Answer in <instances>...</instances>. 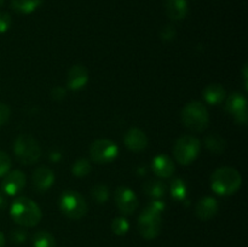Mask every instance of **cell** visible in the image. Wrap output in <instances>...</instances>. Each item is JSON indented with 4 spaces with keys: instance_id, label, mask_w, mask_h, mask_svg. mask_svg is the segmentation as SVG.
Segmentation results:
<instances>
[{
    "instance_id": "cell-28",
    "label": "cell",
    "mask_w": 248,
    "mask_h": 247,
    "mask_svg": "<svg viewBox=\"0 0 248 247\" xmlns=\"http://www.w3.org/2000/svg\"><path fill=\"white\" fill-rule=\"evenodd\" d=\"M177 31L174 28V26L172 24H166L165 27H162V29L160 31V36H161L162 40L165 41H171L176 38Z\"/></svg>"
},
{
    "instance_id": "cell-32",
    "label": "cell",
    "mask_w": 248,
    "mask_h": 247,
    "mask_svg": "<svg viewBox=\"0 0 248 247\" xmlns=\"http://www.w3.org/2000/svg\"><path fill=\"white\" fill-rule=\"evenodd\" d=\"M65 94H67V91L61 86H56L51 90V97L55 101H62L63 98H65Z\"/></svg>"
},
{
    "instance_id": "cell-4",
    "label": "cell",
    "mask_w": 248,
    "mask_h": 247,
    "mask_svg": "<svg viewBox=\"0 0 248 247\" xmlns=\"http://www.w3.org/2000/svg\"><path fill=\"white\" fill-rule=\"evenodd\" d=\"M181 119L186 128L194 132H201L208 125L207 108L200 102L193 101L186 104L181 113Z\"/></svg>"
},
{
    "instance_id": "cell-29",
    "label": "cell",
    "mask_w": 248,
    "mask_h": 247,
    "mask_svg": "<svg viewBox=\"0 0 248 247\" xmlns=\"http://www.w3.org/2000/svg\"><path fill=\"white\" fill-rule=\"evenodd\" d=\"M10 239H11L14 244H22V242L26 241L27 232L23 229H21V228H17V229H14L10 232Z\"/></svg>"
},
{
    "instance_id": "cell-26",
    "label": "cell",
    "mask_w": 248,
    "mask_h": 247,
    "mask_svg": "<svg viewBox=\"0 0 248 247\" xmlns=\"http://www.w3.org/2000/svg\"><path fill=\"white\" fill-rule=\"evenodd\" d=\"M128 229H130V223L126 218L118 217L111 222V230L118 236H124V235L127 234Z\"/></svg>"
},
{
    "instance_id": "cell-7",
    "label": "cell",
    "mask_w": 248,
    "mask_h": 247,
    "mask_svg": "<svg viewBox=\"0 0 248 247\" xmlns=\"http://www.w3.org/2000/svg\"><path fill=\"white\" fill-rule=\"evenodd\" d=\"M162 213L154 211L149 206L142 211L138 217V230L144 239L153 240L159 236L162 225Z\"/></svg>"
},
{
    "instance_id": "cell-14",
    "label": "cell",
    "mask_w": 248,
    "mask_h": 247,
    "mask_svg": "<svg viewBox=\"0 0 248 247\" xmlns=\"http://www.w3.org/2000/svg\"><path fill=\"white\" fill-rule=\"evenodd\" d=\"M89 81V73L87 69L81 64L73 65L68 72L67 85L70 90H81Z\"/></svg>"
},
{
    "instance_id": "cell-35",
    "label": "cell",
    "mask_w": 248,
    "mask_h": 247,
    "mask_svg": "<svg viewBox=\"0 0 248 247\" xmlns=\"http://www.w3.org/2000/svg\"><path fill=\"white\" fill-rule=\"evenodd\" d=\"M4 1L5 0H0V6H2V5H4Z\"/></svg>"
},
{
    "instance_id": "cell-25",
    "label": "cell",
    "mask_w": 248,
    "mask_h": 247,
    "mask_svg": "<svg viewBox=\"0 0 248 247\" xmlns=\"http://www.w3.org/2000/svg\"><path fill=\"white\" fill-rule=\"evenodd\" d=\"M92 198L94 199L97 203H106L108 201L109 196H110V191L109 188L104 184H97L92 188L91 190Z\"/></svg>"
},
{
    "instance_id": "cell-31",
    "label": "cell",
    "mask_w": 248,
    "mask_h": 247,
    "mask_svg": "<svg viewBox=\"0 0 248 247\" xmlns=\"http://www.w3.org/2000/svg\"><path fill=\"white\" fill-rule=\"evenodd\" d=\"M10 114H11V110H10L9 106L0 102V127L9 121Z\"/></svg>"
},
{
    "instance_id": "cell-13",
    "label": "cell",
    "mask_w": 248,
    "mask_h": 247,
    "mask_svg": "<svg viewBox=\"0 0 248 247\" xmlns=\"http://www.w3.org/2000/svg\"><path fill=\"white\" fill-rule=\"evenodd\" d=\"M164 10L166 16L172 21H182L189 12L186 0H164Z\"/></svg>"
},
{
    "instance_id": "cell-18",
    "label": "cell",
    "mask_w": 248,
    "mask_h": 247,
    "mask_svg": "<svg viewBox=\"0 0 248 247\" xmlns=\"http://www.w3.org/2000/svg\"><path fill=\"white\" fill-rule=\"evenodd\" d=\"M227 92L220 84H210L203 90V98L210 104L222 103L225 99Z\"/></svg>"
},
{
    "instance_id": "cell-33",
    "label": "cell",
    "mask_w": 248,
    "mask_h": 247,
    "mask_svg": "<svg viewBox=\"0 0 248 247\" xmlns=\"http://www.w3.org/2000/svg\"><path fill=\"white\" fill-rule=\"evenodd\" d=\"M5 207H6V199L0 194V210H4Z\"/></svg>"
},
{
    "instance_id": "cell-3",
    "label": "cell",
    "mask_w": 248,
    "mask_h": 247,
    "mask_svg": "<svg viewBox=\"0 0 248 247\" xmlns=\"http://www.w3.org/2000/svg\"><path fill=\"white\" fill-rule=\"evenodd\" d=\"M14 154L21 164L31 165L40 160L41 148L35 138L22 133L14 142Z\"/></svg>"
},
{
    "instance_id": "cell-11",
    "label": "cell",
    "mask_w": 248,
    "mask_h": 247,
    "mask_svg": "<svg viewBox=\"0 0 248 247\" xmlns=\"http://www.w3.org/2000/svg\"><path fill=\"white\" fill-rule=\"evenodd\" d=\"M26 186V174L21 170L7 172L1 182V190L6 195H16Z\"/></svg>"
},
{
    "instance_id": "cell-8",
    "label": "cell",
    "mask_w": 248,
    "mask_h": 247,
    "mask_svg": "<svg viewBox=\"0 0 248 247\" xmlns=\"http://www.w3.org/2000/svg\"><path fill=\"white\" fill-rule=\"evenodd\" d=\"M119 148L110 139H97L90 147V156L97 164H109L118 156Z\"/></svg>"
},
{
    "instance_id": "cell-19",
    "label": "cell",
    "mask_w": 248,
    "mask_h": 247,
    "mask_svg": "<svg viewBox=\"0 0 248 247\" xmlns=\"http://www.w3.org/2000/svg\"><path fill=\"white\" fill-rule=\"evenodd\" d=\"M43 0H11V9L17 14L28 15L38 10Z\"/></svg>"
},
{
    "instance_id": "cell-2",
    "label": "cell",
    "mask_w": 248,
    "mask_h": 247,
    "mask_svg": "<svg viewBox=\"0 0 248 247\" xmlns=\"http://www.w3.org/2000/svg\"><path fill=\"white\" fill-rule=\"evenodd\" d=\"M241 183V174L234 167H219L211 176V188L219 195H232L239 190Z\"/></svg>"
},
{
    "instance_id": "cell-17",
    "label": "cell",
    "mask_w": 248,
    "mask_h": 247,
    "mask_svg": "<svg viewBox=\"0 0 248 247\" xmlns=\"http://www.w3.org/2000/svg\"><path fill=\"white\" fill-rule=\"evenodd\" d=\"M152 169L156 176L161 177V178H170L174 173L176 167H174V164L171 160V157H169L165 154H161L154 157Z\"/></svg>"
},
{
    "instance_id": "cell-9",
    "label": "cell",
    "mask_w": 248,
    "mask_h": 247,
    "mask_svg": "<svg viewBox=\"0 0 248 247\" xmlns=\"http://www.w3.org/2000/svg\"><path fill=\"white\" fill-rule=\"evenodd\" d=\"M225 110L232 114L237 124H247V101L244 94L239 92L230 94L225 102Z\"/></svg>"
},
{
    "instance_id": "cell-22",
    "label": "cell",
    "mask_w": 248,
    "mask_h": 247,
    "mask_svg": "<svg viewBox=\"0 0 248 247\" xmlns=\"http://www.w3.org/2000/svg\"><path fill=\"white\" fill-rule=\"evenodd\" d=\"M33 247H56L55 237L46 230H39L33 235Z\"/></svg>"
},
{
    "instance_id": "cell-20",
    "label": "cell",
    "mask_w": 248,
    "mask_h": 247,
    "mask_svg": "<svg viewBox=\"0 0 248 247\" xmlns=\"http://www.w3.org/2000/svg\"><path fill=\"white\" fill-rule=\"evenodd\" d=\"M143 191L153 199H161L166 194V185L157 179H149L143 184Z\"/></svg>"
},
{
    "instance_id": "cell-10",
    "label": "cell",
    "mask_w": 248,
    "mask_h": 247,
    "mask_svg": "<svg viewBox=\"0 0 248 247\" xmlns=\"http://www.w3.org/2000/svg\"><path fill=\"white\" fill-rule=\"evenodd\" d=\"M114 199L119 211L123 215H132L138 207V199L133 190L126 186H119L114 193Z\"/></svg>"
},
{
    "instance_id": "cell-34",
    "label": "cell",
    "mask_w": 248,
    "mask_h": 247,
    "mask_svg": "<svg viewBox=\"0 0 248 247\" xmlns=\"http://www.w3.org/2000/svg\"><path fill=\"white\" fill-rule=\"evenodd\" d=\"M5 246V235L4 232H0V247H4Z\"/></svg>"
},
{
    "instance_id": "cell-24",
    "label": "cell",
    "mask_w": 248,
    "mask_h": 247,
    "mask_svg": "<svg viewBox=\"0 0 248 247\" xmlns=\"http://www.w3.org/2000/svg\"><path fill=\"white\" fill-rule=\"evenodd\" d=\"M91 171V164L87 159L85 157H80L77 161L73 164L72 166V172L74 176L77 177H85L90 173Z\"/></svg>"
},
{
    "instance_id": "cell-15",
    "label": "cell",
    "mask_w": 248,
    "mask_h": 247,
    "mask_svg": "<svg viewBox=\"0 0 248 247\" xmlns=\"http://www.w3.org/2000/svg\"><path fill=\"white\" fill-rule=\"evenodd\" d=\"M218 210H219V205L217 200L212 196H205L196 203L195 213L201 220H210L217 215Z\"/></svg>"
},
{
    "instance_id": "cell-12",
    "label": "cell",
    "mask_w": 248,
    "mask_h": 247,
    "mask_svg": "<svg viewBox=\"0 0 248 247\" xmlns=\"http://www.w3.org/2000/svg\"><path fill=\"white\" fill-rule=\"evenodd\" d=\"M124 143L130 149L131 152H142L147 148L148 145V137L142 130L140 128H130L127 132L125 133L124 137Z\"/></svg>"
},
{
    "instance_id": "cell-30",
    "label": "cell",
    "mask_w": 248,
    "mask_h": 247,
    "mask_svg": "<svg viewBox=\"0 0 248 247\" xmlns=\"http://www.w3.org/2000/svg\"><path fill=\"white\" fill-rule=\"evenodd\" d=\"M11 16L7 12L0 11V34L9 31V28L11 27Z\"/></svg>"
},
{
    "instance_id": "cell-27",
    "label": "cell",
    "mask_w": 248,
    "mask_h": 247,
    "mask_svg": "<svg viewBox=\"0 0 248 247\" xmlns=\"http://www.w3.org/2000/svg\"><path fill=\"white\" fill-rule=\"evenodd\" d=\"M11 169V159L9 154L0 150V177H4Z\"/></svg>"
},
{
    "instance_id": "cell-1",
    "label": "cell",
    "mask_w": 248,
    "mask_h": 247,
    "mask_svg": "<svg viewBox=\"0 0 248 247\" xmlns=\"http://www.w3.org/2000/svg\"><path fill=\"white\" fill-rule=\"evenodd\" d=\"M10 215L15 223L26 228L38 225L43 217L40 207L31 199L26 196H19L14 200L10 208Z\"/></svg>"
},
{
    "instance_id": "cell-23",
    "label": "cell",
    "mask_w": 248,
    "mask_h": 247,
    "mask_svg": "<svg viewBox=\"0 0 248 247\" xmlns=\"http://www.w3.org/2000/svg\"><path fill=\"white\" fill-rule=\"evenodd\" d=\"M170 190H171V195L174 200L183 201L186 199V193H188V186H186V183L183 179L177 178L172 181Z\"/></svg>"
},
{
    "instance_id": "cell-6",
    "label": "cell",
    "mask_w": 248,
    "mask_h": 247,
    "mask_svg": "<svg viewBox=\"0 0 248 247\" xmlns=\"http://www.w3.org/2000/svg\"><path fill=\"white\" fill-rule=\"evenodd\" d=\"M200 148V140L196 137L190 135L182 136L174 144L173 155L181 165H189L198 157Z\"/></svg>"
},
{
    "instance_id": "cell-21",
    "label": "cell",
    "mask_w": 248,
    "mask_h": 247,
    "mask_svg": "<svg viewBox=\"0 0 248 247\" xmlns=\"http://www.w3.org/2000/svg\"><path fill=\"white\" fill-rule=\"evenodd\" d=\"M205 145L208 150H211L215 154H222L227 147V142L222 136L212 133L205 138Z\"/></svg>"
},
{
    "instance_id": "cell-16",
    "label": "cell",
    "mask_w": 248,
    "mask_h": 247,
    "mask_svg": "<svg viewBox=\"0 0 248 247\" xmlns=\"http://www.w3.org/2000/svg\"><path fill=\"white\" fill-rule=\"evenodd\" d=\"M55 182V174L52 170L46 166H40L33 172V184L39 191H45Z\"/></svg>"
},
{
    "instance_id": "cell-5",
    "label": "cell",
    "mask_w": 248,
    "mask_h": 247,
    "mask_svg": "<svg viewBox=\"0 0 248 247\" xmlns=\"http://www.w3.org/2000/svg\"><path fill=\"white\" fill-rule=\"evenodd\" d=\"M60 208L69 219L79 220L87 213V203L84 196L75 190L63 191L60 198Z\"/></svg>"
}]
</instances>
